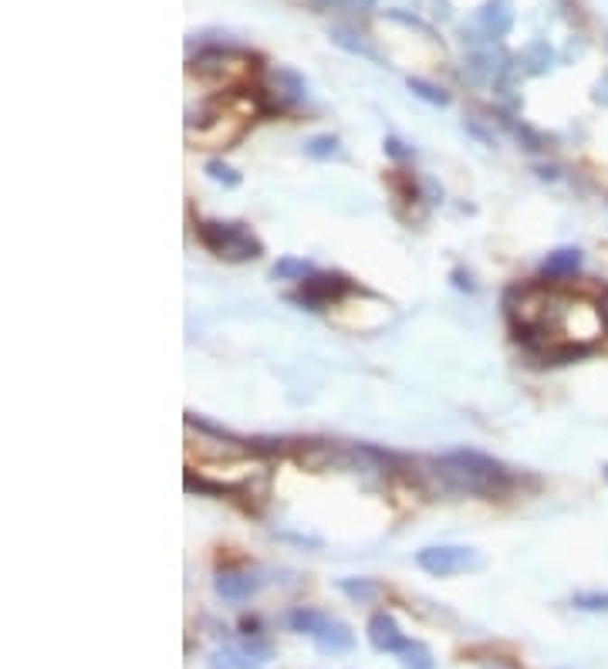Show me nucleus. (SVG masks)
Here are the masks:
<instances>
[{"mask_svg": "<svg viewBox=\"0 0 608 669\" xmlns=\"http://www.w3.org/2000/svg\"><path fill=\"white\" fill-rule=\"evenodd\" d=\"M578 264H582V250H575V247H565V250H555V254H547L541 274H544V278H551V281H557V278H571V274L578 270Z\"/></svg>", "mask_w": 608, "mask_h": 669, "instance_id": "obj_8", "label": "nucleus"}, {"mask_svg": "<svg viewBox=\"0 0 608 669\" xmlns=\"http://www.w3.org/2000/svg\"><path fill=\"white\" fill-rule=\"evenodd\" d=\"M301 284H304V287H301V295H295L291 301L308 305V308H322V305L335 301V297L349 287L341 278H308V281H301Z\"/></svg>", "mask_w": 608, "mask_h": 669, "instance_id": "obj_6", "label": "nucleus"}, {"mask_svg": "<svg viewBox=\"0 0 608 669\" xmlns=\"http://www.w3.org/2000/svg\"><path fill=\"white\" fill-rule=\"evenodd\" d=\"M260 581L254 579V575H237V571H227V575H220L217 579V595L220 598H227V602H244V598H250V595L257 592Z\"/></svg>", "mask_w": 608, "mask_h": 669, "instance_id": "obj_7", "label": "nucleus"}, {"mask_svg": "<svg viewBox=\"0 0 608 669\" xmlns=\"http://www.w3.org/2000/svg\"><path fill=\"white\" fill-rule=\"evenodd\" d=\"M335 153H338V142L328 139V136L308 142V155H314V159H328V155H335Z\"/></svg>", "mask_w": 608, "mask_h": 669, "instance_id": "obj_17", "label": "nucleus"}, {"mask_svg": "<svg viewBox=\"0 0 608 669\" xmlns=\"http://www.w3.org/2000/svg\"><path fill=\"white\" fill-rule=\"evenodd\" d=\"M210 669H260V663L244 649H220L210 656Z\"/></svg>", "mask_w": 608, "mask_h": 669, "instance_id": "obj_11", "label": "nucleus"}, {"mask_svg": "<svg viewBox=\"0 0 608 669\" xmlns=\"http://www.w3.org/2000/svg\"><path fill=\"white\" fill-rule=\"evenodd\" d=\"M440 474L460 494H483V497L500 494L510 484L504 466L477 450H454L446 453V457H440Z\"/></svg>", "mask_w": 608, "mask_h": 669, "instance_id": "obj_1", "label": "nucleus"}, {"mask_svg": "<svg viewBox=\"0 0 608 669\" xmlns=\"http://www.w3.org/2000/svg\"><path fill=\"white\" fill-rule=\"evenodd\" d=\"M207 173H210V176H213V180L230 183V186H233V183H237V176H233V169H230V166H223V163H210V166H207Z\"/></svg>", "mask_w": 608, "mask_h": 669, "instance_id": "obj_19", "label": "nucleus"}, {"mask_svg": "<svg viewBox=\"0 0 608 669\" xmlns=\"http://www.w3.org/2000/svg\"><path fill=\"white\" fill-rule=\"evenodd\" d=\"M285 622H287V629L308 632V636H314V632H318L324 622H328V616H324V612H318V608H291Z\"/></svg>", "mask_w": 608, "mask_h": 669, "instance_id": "obj_9", "label": "nucleus"}, {"mask_svg": "<svg viewBox=\"0 0 608 669\" xmlns=\"http://www.w3.org/2000/svg\"><path fill=\"white\" fill-rule=\"evenodd\" d=\"M369 643H372L376 653H399L402 645H406V639H402L396 618L388 616V612H376V616L369 618Z\"/></svg>", "mask_w": 608, "mask_h": 669, "instance_id": "obj_5", "label": "nucleus"}, {"mask_svg": "<svg viewBox=\"0 0 608 669\" xmlns=\"http://www.w3.org/2000/svg\"><path fill=\"white\" fill-rule=\"evenodd\" d=\"M416 565L436 575V579H446V575H460V571H470V568L480 565L477 551L470 548H456V544H443V548H423L416 554Z\"/></svg>", "mask_w": 608, "mask_h": 669, "instance_id": "obj_3", "label": "nucleus"}, {"mask_svg": "<svg viewBox=\"0 0 608 669\" xmlns=\"http://www.w3.org/2000/svg\"><path fill=\"white\" fill-rule=\"evenodd\" d=\"M396 656H399L402 669H433V666H436V663H433V653H429L426 645L409 643V639H406V645H402Z\"/></svg>", "mask_w": 608, "mask_h": 669, "instance_id": "obj_12", "label": "nucleus"}, {"mask_svg": "<svg viewBox=\"0 0 608 669\" xmlns=\"http://www.w3.org/2000/svg\"><path fill=\"white\" fill-rule=\"evenodd\" d=\"M314 639V645H318V653H324V656H349L351 649H355V636H351V629L345 626V622H335V618H328L322 629L311 636Z\"/></svg>", "mask_w": 608, "mask_h": 669, "instance_id": "obj_4", "label": "nucleus"}, {"mask_svg": "<svg viewBox=\"0 0 608 669\" xmlns=\"http://www.w3.org/2000/svg\"><path fill=\"white\" fill-rule=\"evenodd\" d=\"M409 89L419 95V99H426V102H433V105H446V95L443 91H436L433 85H426V81H419V78H413L409 81Z\"/></svg>", "mask_w": 608, "mask_h": 669, "instance_id": "obj_16", "label": "nucleus"}, {"mask_svg": "<svg viewBox=\"0 0 608 669\" xmlns=\"http://www.w3.org/2000/svg\"><path fill=\"white\" fill-rule=\"evenodd\" d=\"M571 602H575V608H585V612H608V592H582Z\"/></svg>", "mask_w": 608, "mask_h": 669, "instance_id": "obj_15", "label": "nucleus"}, {"mask_svg": "<svg viewBox=\"0 0 608 669\" xmlns=\"http://www.w3.org/2000/svg\"><path fill=\"white\" fill-rule=\"evenodd\" d=\"M311 274V264H304V260H295V258H285L274 264V278H281V281H287V278H298V281H304Z\"/></svg>", "mask_w": 608, "mask_h": 669, "instance_id": "obj_14", "label": "nucleus"}, {"mask_svg": "<svg viewBox=\"0 0 608 669\" xmlns=\"http://www.w3.org/2000/svg\"><path fill=\"white\" fill-rule=\"evenodd\" d=\"M480 21L491 27L493 34H504L507 27H510V11H507L504 0H497V4H487V7L480 11Z\"/></svg>", "mask_w": 608, "mask_h": 669, "instance_id": "obj_13", "label": "nucleus"}, {"mask_svg": "<svg viewBox=\"0 0 608 669\" xmlns=\"http://www.w3.org/2000/svg\"><path fill=\"white\" fill-rule=\"evenodd\" d=\"M244 653H247V656H254L257 663H264V659L271 656V645L260 643V639H247V643H244Z\"/></svg>", "mask_w": 608, "mask_h": 669, "instance_id": "obj_18", "label": "nucleus"}, {"mask_svg": "<svg viewBox=\"0 0 608 669\" xmlns=\"http://www.w3.org/2000/svg\"><path fill=\"white\" fill-rule=\"evenodd\" d=\"M338 592L349 595L351 602L369 605V602H376L379 598V585L376 581H369V579H341L338 581Z\"/></svg>", "mask_w": 608, "mask_h": 669, "instance_id": "obj_10", "label": "nucleus"}, {"mask_svg": "<svg viewBox=\"0 0 608 669\" xmlns=\"http://www.w3.org/2000/svg\"><path fill=\"white\" fill-rule=\"evenodd\" d=\"M200 240L217 254V258H227V260H247V258H257L260 254V244L257 237L240 227V223H200Z\"/></svg>", "mask_w": 608, "mask_h": 669, "instance_id": "obj_2", "label": "nucleus"}]
</instances>
